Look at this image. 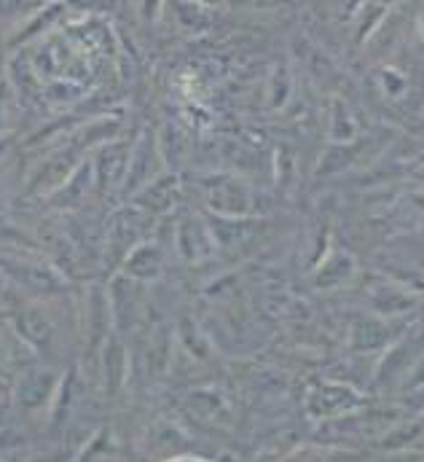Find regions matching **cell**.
<instances>
[{
  "label": "cell",
  "mask_w": 424,
  "mask_h": 462,
  "mask_svg": "<svg viewBox=\"0 0 424 462\" xmlns=\"http://www.w3.org/2000/svg\"><path fill=\"white\" fill-rule=\"evenodd\" d=\"M327 393V401L319 398V403H312V411L315 417H333V414H346L352 409H357L363 401L357 393H352L349 387H330V390H322Z\"/></svg>",
  "instance_id": "6da1fadb"
},
{
  "label": "cell",
  "mask_w": 424,
  "mask_h": 462,
  "mask_svg": "<svg viewBox=\"0 0 424 462\" xmlns=\"http://www.w3.org/2000/svg\"><path fill=\"white\" fill-rule=\"evenodd\" d=\"M411 301H414V299H398V301H395V312L409 310V307H411ZM379 304H382V312H384V310H390V312H392V307H387V304H390V291H387V285L382 288V301H379Z\"/></svg>",
  "instance_id": "7a4b0ae2"
},
{
  "label": "cell",
  "mask_w": 424,
  "mask_h": 462,
  "mask_svg": "<svg viewBox=\"0 0 424 462\" xmlns=\"http://www.w3.org/2000/svg\"><path fill=\"white\" fill-rule=\"evenodd\" d=\"M409 406H414V409H424V390L414 393V401H409Z\"/></svg>",
  "instance_id": "3957f363"
},
{
  "label": "cell",
  "mask_w": 424,
  "mask_h": 462,
  "mask_svg": "<svg viewBox=\"0 0 424 462\" xmlns=\"http://www.w3.org/2000/svg\"><path fill=\"white\" fill-rule=\"evenodd\" d=\"M414 462H424V457H422V460H414Z\"/></svg>",
  "instance_id": "277c9868"
},
{
  "label": "cell",
  "mask_w": 424,
  "mask_h": 462,
  "mask_svg": "<svg viewBox=\"0 0 424 462\" xmlns=\"http://www.w3.org/2000/svg\"><path fill=\"white\" fill-rule=\"evenodd\" d=\"M422 24H424V22H422ZM422 30H424V27H422Z\"/></svg>",
  "instance_id": "5b68a950"
}]
</instances>
